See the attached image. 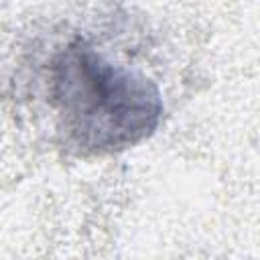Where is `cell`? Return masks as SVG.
<instances>
[{"mask_svg":"<svg viewBox=\"0 0 260 260\" xmlns=\"http://www.w3.org/2000/svg\"><path fill=\"white\" fill-rule=\"evenodd\" d=\"M51 102L67 138L91 152L134 146L162 116V100L150 79L110 61L83 41L55 55Z\"/></svg>","mask_w":260,"mask_h":260,"instance_id":"cell-1","label":"cell"}]
</instances>
